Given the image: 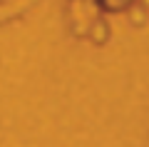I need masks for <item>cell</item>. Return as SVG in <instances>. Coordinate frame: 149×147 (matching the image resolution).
I'll list each match as a JSON object with an SVG mask.
<instances>
[{
  "label": "cell",
  "mask_w": 149,
  "mask_h": 147,
  "mask_svg": "<svg viewBox=\"0 0 149 147\" xmlns=\"http://www.w3.org/2000/svg\"><path fill=\"white\" fill-rule=\"evenodd\" d=\"M139 5H142L144 10H147V8H149V0H139Z\"/></svg>",
  "instance_id": "277c9868"
},
{
  "label": "cell",
  "mask_w": 149,
  "mask_h": 147,
  "mask_svg": "<svg viewBox=\"0 0 149 147\" xmlns=\"http://www.w3.org/2000/svg\"><path fill=\"white\" fill-rule=\"evenodd\" d=\"M92 37H95L97 42L107 40V25H104V20H97L95 23V27H92Z\"/></svg>",
  "instance_id": "7a4b0ae2"
},
{
  "label": "cell",
  "mask_w": 149,
  "mask_h": 147,
  "mask_svg": "<svg viewBox=\"0 0 149 147\" xmlns=\"http://www.w3.org/2000/svg\"><path fill=\"white\" fill-rule=\"evenodd\" d=\"M129 18H132L134 25H142V23L147 20V10H144L142 5H132L129 8Z\"/></svg>",
  "instance_id": "6da1fadb"
},
{
  "label": "cell",
  "mask_w": 149,
  "mask_h": 147,
  "mask_svg": "<svg viewBox=\"0 0 149 147\" xmlns=\"http://www.w3.org/2000/svg\"><path fill=\"white\" fill-rule=\"evenodd\" d=\"M107 8H112V10H117V8H122V0H104Z\"/></svg>",
  "instance_id": "3957f363"
}]
</instances>
